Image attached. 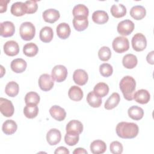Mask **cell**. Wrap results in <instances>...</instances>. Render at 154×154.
I'll use <instances>...</instances> for the list:
<instances>
[{
    "instance_id": "13",
    "label": "cell",
    "mask_w": 154,
    "mask_h": 154,
    "mask_svg": "<svg viewBox=\"0 0 154 154\" xmlns=\"http://www.w3.org/2000/svg\"><path fill=\"white\" fill-rule=\"evenodd\" d=\"M88 76L87 73L83 69H76L73 74L74 82L79 85H84L88 81Z\"/></svg>"
},
{
    "instance_id": "17",
    "label": "cell",
    "mask_w": 154,
    "mask_h": 154,
    "mask_svg": "<svg viewBox=\"0 0 154 154\" xmlns=\"http://www.w3.org/2000/svg\"><path fill=\"white\" fill-rule=\"evenodd\" d=\"M73 25L75 29L78 31H82L85 30L88 26V21L87 17H74L73 19Z\"/></svg>"
},
{
    "instance_id": "7",
    "label": "cell",
    "mask_w": 154,
    "mask_h": 154,
    "mask_svg": "<svg viewBox=\"0 0 154 154\" xmlns=\"http://www.w3.org/2000/svg\"><path fill=\"white\" fill-rule=\"evenodd\" d=\"M134 23L132 20L126 19L118 23L117 32L122 35H128L134 31Z\"/></svg>"
},
{
    "instance_id": "46",
    "label": "cell",
    "mask_w": 154,
    "mask_h": 154,
    "mask_svg": "<svg viewBox=\"0 0 154 154\" xmlns=\"http://www.w3.org/2000/svg\"><path fill=\"white\" fill-rule=\"evenodd\" d=\"M153 54H154V51H151L150 52H149L147 57H146V60L148 62V63L150 64H154V61H153Z\"/></svg>"
},
{
    "instance_id": "36",
    "label": "cell",
    "mask_w": 154,
    "mask_h": 154,
    "mask_svg": "<svg viewBox=\"0 0 154 154\" xmlns=\"http://www.w3.org/2000/svg\"><path fill=\"white\" fill-rule=\"evenodd\" d=\"M93 91L101 97L106 96L109 92V87L105 82H99L94 87Z\"/></svg>"
},
{
    "instance_id": "12",
    "label": "cell",
    "mask_w": 154,
    "mask_h": 154,
    "mask_svg": "<svg viewBox=\"0 0 154 154\" xmlns=\"http://www.w3.org/2000/svg\"><path fill=\"white\" fill-rule=\"evenodd\" d=\"M1 35L4 37H9L13 35L15 31V26L13 22L5 21L1 23Z\"/></svg>"
},
{
    "instance_id": "32",
    "label": "cell",
    "mask_w": 154,
    "mask_h": 154,
    "mask_svg": "<svg viewBox=\"0 0 154 154\" xmlns=\"http://www.w3.org/2000/svg\"><path fill=\"white\" fill-rule=\"evenodd\" d=\"M110 11L114 17L116 18H120L126 15V8L122 4H114L111 6Z\"/></svg>"
},
{
    "instance_id": "38",
    "label": "cell",
    "mask_w": 154,
    "mask_h": 154,
    "mask_svg": "<svg viewBox=\"0 0 154 154\" xmlns=\"http://www.w3.org/2000/svg\"><path fill=\"white\" fill-rule=\"evenodd\" d=\"M39 95L34 91H30L26 93L25 96V102L26 104H35L37 105L40 102Z\"/></svg>"
},
{
    "instance_id": "33",
    "label": "cell",
    "mask_w": 154,
    "mask_h": 154,
    "mask_svg": "<svg viewBox=\"0 0 154 154\" xmlns=\"http://www.w3.org/2000/svg\"><path fill=\"white\" fill-rule=\"evenodd\" d=\"M38 113V108L35 104H26L23 109V114L28 119L35 118Z\"/></svg>"
},
{
    "instance_id": "45",
    "label": "cell",
    "mask_w": 154,
    "mask_h": 154,
    "mask_svg": "<svg viewBox=\"0 0 154 154\" xmlns=\"http://www.w3.org/2000/svg\"><path fill=\"white\" fill-rule=\"evenodd\" d=\"M70 152L69 151V150L63 146H60L58 147V148L56 149V150L54 152L55 154H57V153H65V154H69Z\"/></svg>"
},
{
    "instance_id": "35",
    "label": "cell",
    "mask_w": 154,
    "mask_h": 154,
    "mask_svg": "<svg viewBox=\"0 0 154 154\" xmlns=\"http://www.w3.org/2000/svg\"><path fill=\"white\" fill-rule=\"evenodd\" d=\"M38 48L34 43H28L24 45L23 48V54L29 57H32L36 55L38 53Z\"/></svg>"
},
{
    "instance_id": "20",
    "label": "cell",
    "mask_w": 154,
    "mask_h": 154,
    "mask_svg": "<svg viewBox=\"0 0 154 154\" xmlns=\"http://www.w3.org/2000/svg\"><path fill=\"white\" fill-rule=\"evenodd\" d=\"M57 34L59 38L61 39L67 38L71 32V29L69 24L65 22L60 23L57 26Z\"/></svg>"
},
{
    "instance_id": "42",
    "label": "cell",
    "mask_w": 154,
    "mask_h": 154,
    "mask_svg": "<svg viewBox=\"0 0 154 154\" xmlns=\"http://www.w3.org/2000/svg\"><path fill=\"white\" fill-rule=\"evenodd\" d=\"M26 7V13L27 14H32L37 11L38 5L35 1H27L25 2Z\"/></svg>"
},
{
    "instance_id": "11",
    "label": "cell",
    "mask_w": 154,
    "mask_h": 154,
    "mask_svg": "<svg viewBox=\"0 0 154 154\" xmlns=\"http://www.w3.org/2000/svg\"><path fill=\"white\" fill-rule=\"evenodd\" d=\"M4 52L8 56H15L19 52V46L18 43L14 40L7 42L4 45Z\"/></svg>"
},
{
    "instance_id": "5",
    "label": "cell",
    "mask_w": 154,
    "mask_h": 154,
    "mask_svg": "<svg viewBox=\"0 0 154 154\" xmlns=\"http://www.w3.org/2000/svg\"><path fill=\"white\" fill-rule=\"evenodd\" d=\"M132 46L134 50L140 52L146 49L147 46L146 38L141 33L135 34L132 38Z\"/></svg>"
},
{
    "instance_id": "21",
    "label": "cell",
    "mask_w": 154,
    "mask_h": 154,
    "mask_svg": "<svg viewBox=\"0 0 154 154\" xmlns=\"http://www.w3.org/2000/svg\"><path fill=\"white\" fill-rule=\"evenodd\" d=\"M106 150L105 143L100 140L93 141L90 144V150L93 154L103 153Z\"/></svg>"
},
{
    "instance_id": "15",
    "label": "cell",
    "mask_w": 154,
    "mask_h": 154,
    "mask_svg": "<svg viewBox=\"0 0 154 154\" xmlns=\"http://www.w3.org/2000/svg\"><path fill=\"white\" fill-rule=\"evenodd\" d=\"M51 116L56 120L61 122L64 120L66 116L65 109L58 105H54L49 109Z\"/></svg>"
},
{
    "instance_id": "34",
    "label": "cell",
    "mask_w": 154,
    "mask_h": 154,
    "mask_svg": "<svg viewBox=\"0 0 154 154\" xmlns=\"http://www.w3.org/2000/svg\"><path fill=\"white\" fill-rule=\"evenodd\" d=\"M19 91V87L17 83L14 81H10L8 82L5 88V93L10 97L16 96Z\"/></svg>"
},
{
    "instance_id": "24",
    "label": "cell",
    "mask_w": 154,
    "mask_h": 154,
    "mask_svg": "<svg viewBox=\"0 0 154 154\" xmlns=\"http://www.w3.org/2000/svg\"><path fill=\"white\" fill-rule=\"evenodd\" d=\"M122 63L125 68L131 69L137 66L138 63V60L135 55L128 54L123 57Z\"/></svg>"
},
{
    "instance_id": "19",
    "label": "cell",
    "mask_w": 154,
    "mask_h": 154,
    "mask_svg": "<svg viewBox=\"0 0 154 154\" xmlns=\"http://www.w3.org/2000/svg\"><path fill=\"white\" fill-rule=\"evenodd\" d=\"M27 63L22 58H16L11 62L10 67L11 70L17 73L24 72L26 68Z\"/></svg>"
},
{
    "instance_id": "2",
    "label": "cell",
    "mask_w": 154,
    "mask_h": 154,
    "mask_svg": "<svg viewBox=\"0 0 154 154\" xmlns=\"http://www.w3.org/2000/svg\"><path fill=\"white\" fill-rule=\"evenodd\" d=\"M119 86L125 99L129 101L134 99L136 82L133 77L131 76H124L120 80Z\"/></svg>"
},
{
    "instance_id": "27",
    "label": "cell",
    "mask_w": 154,
    "mask_h": 154,
    "mask_svg": "<svg viewBox=\"0 0 154 154\" xmlns=\"http://www.w3.org/2000/svg\"><path fill=\"white\" fill-rule=\"evenodd\" d=\"M11 13L16 16H22L26 13L25 2H16L12 4L11 7Z\"/></svg>"
},
{
    "instance_id": "37",
    "label": "cell",
    "mask_w": 154,
    "mask_h": 154,
    "mask_svg": "<svg viewBox=\"0 0 154 154\" xmlns=\"http://www.w3.org/2000/svg\"><path fill=\"white\" fill-rule=\"evenodd\" d=\"M89 13L88 8L84 4H78L75 5L72 11V14L74 17L85 16L88 17Z\"/></svg>"
},
{
    "instance_id": "25",
    "label": "cell",
    "mask_w": 154,
    "mask_h": 154,
    "mask_svg": "<svg viewBox=\"0 0 154 154\" xmlns=\"http://www.w3.org/2000/svg\"><path fill=\"white\" fill-rule=\"evenodd\" d=\"M120 100V97L119 94L117 93H113L106 100L104 107L106 109L108 110L112 109L118 105Z\"/></svg>"
},
{
    "instance_id": "6",
    "label": "cell",
    "mask_w": 154,
    "mask_h": 154,
    "mask_svg": "<svg viewBox=\"0 0 154 154\" xmlns=\"http://www.w3.org/2000/svg\"><path fill=\"white\" fill-rule=\"evenodd\" d=\"M67 76V68L63 65L54 66L51 72V76L54 80L58 82L64 81Z\"/></svg>"
},
{
    "instance_id": "39",
    "label": "cell",
    "mask_w": 154,
    "mask_h": 154,
    "mask_svg": "<svg viewBox=\"0 0 154 154\" xmlns=\"http://www.w3.org/2000/svg\"><path fill=\"white\" fill-rule=\"evenodd\" d=\"M79 140V134L75 133H70V132H66L64 136V141L65 143L70 146H73L76 145Z\"/></svg>"
},
{
    "instance_id": "28",
    "label": "cell",
    "mask_w": 154,
    "mask_h": 154,
    "mask_svg": "<svg viewBox=\"0 0 154 154\" xmlns=\"http://www.w3.org/2000/svg\"><path fill=\"white\" fill-rule=\"evenodd\" d=\"M40 39L44 43L50 42L54 36L53 30L50 26H45L40 31Z\"/></svg>"
},
{
    "instance_id": "30",
    "label": "cell",
    "mask_w": 154,
    "mask_h": 154,
    "mask_svg": "<svg viewBox=\"0 0 154 154\" xmlns=\"http://www.w3.org/2000/svg\"><path fill=\"white\" fill-rule=\"evenodd\" d=\"M17 129V125L16 123L13 120H5L2 126V130L3 132L6 135L13 134Z\"/></svg>"
},
{
    "instance_id": "4",
    "label": "cell",
    "mask_w": 154,
    "mask_h": 154,
    "mask_svg": "<svg viewBox=\"0 0 154 154\" xmlns=\"http://www.w3.org/2000/svg\"><path fill=\"white\" fill-rule=\"evenodd\" d=\"M112 48L117 53H123L127 51L129 48L128 39L123 36L116 37L112 42Z\"/></svg>"
},
{
    "instance_id": "3",
    "label": "cell",
    "mask_w": 154,
    "mask_h": 154,
    "mask_svg": "<svg viewBox=\"0 0 154 154\" xmlns=\"http://www.w3.org/2000/svg\"><path fill=\"white\" fill-rule=\"evenodd\" d=\"M19 34L23 40L25 41L31 40L35 36V28L30 22H23L19 28Z\"/></svg>"
},
{
    "instance_id": "22",
    "label": "cell",
    "mask_w": 154,
    "mask_h": 154,
    "mask_svg": "<svg viewBox=\"0 0 154 154\" xmlns=\"http://www.w3.org/2000/svg\"><path fill=\"white\" fill-rule=\"evenodd\" d=\"M109 16L108 13L103 10H97L92 14V20L97 24H103L108 22Z\"/></svg>"
},
{
    "instance_id": "31",
    "label": "cell",
    "mask_w": 154,
    "mask_h": 154,
    "mask_svg": "<svg viewBox=\"0 0 154 154\" xmlns=\"http://www.w3.org/2000/svg\"><path fill=\"white\" fill-rule=\"evenodd\" d=\"M101 97L97 95L93 91L88 93L87 96V102L93 108H98L102 104Z\"/></svg>"
},
{
    "instance_id": "16",
    "label": "cell",
    "mask_w": 154,
    "mask_h": 154,
    "mask_svg": "<svg viewBox=\"0 0 154 154\" xmlns=\"http://www.w3.org/2000/svg\"><path fill=\"white\" fill-rule=\"evenodd\" d=\"M135 100L141 104L147 103L150 99L149 92L144 89H141L137 91L134 94Z\"/></svg>"
},
{
    "instance_id": "43",
    "label": "cell",
    "mask_w": 154,
    "mask_h": 154,
    "mask_svg": "<svg viewBox=\"0 0 154 154\" xmlns=\"http://www.w3.org/2000/svg\"><path fill=\"white\" fill-rule=\"evenodd\" d=\"M109 149L110 152L113 154H120L123 152V150L122 144L117 141H112L110 144Z\"/></svg>"
},
{
    "instance_id": "9",
    "label": "cell",
    "mask_w": 154,
    "mask_h": 154,
    "mask_svg": "<svg viewBox=\"0 0 154 154\" xmlns=\"http://www.w3.org/2000/svg\"><path fill=\"white\" fill-rule=\"evenodd\" d=\"M0 111L1 113L7 117L13 116L14 111V108L12 102L7 99L0 98Z\"/></svg>"
},
{
    "instance_id": "40",
    "label": "cell",
    "mask_w": 154,
    "mask_h": 154,
    "mask_svg": "<svg viewBox=\"0 0 154 154\" xmlns=\"http://www.w3.org/2000/svg\"><path fill=\"white\" fill-rule=\"evenodd\" d=\"M111 56V51L109 47L103 46L98 51V57L101 61H108Z\"/></svg>"
},
{
    "instance_id": "41",
    "label": "cell",
    "mask_w": 154,
    "mask_h": 154,
    "mask_svg": "<svg viewBox=\"0 0 154 154\" xmlns=\"http://www.w3.org/2000/svg\"><path fill=\"white\" fill-rule=\"evenodd\" d=\"M99 72L102 76L104 77L110 76L113 72L112 66L108 63H103L99 66Z\"/></svg>"
},
{
    "instance_id": "26",
    "label": "cell",
    "mask_w": 154,
    "mask_h": 154,
    "mask_svg": "<svg viewBox=\"0 0 154 154\" xmlns=\"http://www.w3.org/2000/svg\"><path fill=\"white\" fill-rule=\"evenodd\" d=\"M128 113L129 117L135 120H140L144 116L143 109L141 107L136 105L131 106L128 110Z\"/></svg>"
},
{
    "instance_id": "14",
    "label": "cell",
    "mask_w": 154,
    "mask_h": 154,
    "mask_svg": "<svg viewBox=\"0 0 154 154\" xmlns=\"http://www.w3.org/2000/svg\"><path fill=\"white\" fill-rule=\"evenodd\" d=\"M60 17V12L54 8L46 10L43 13V18L44 20L50 23H53L57 21Z\"/></svg>"
},
{
    "instance_id": "1",
    "label": "cell",
    "mask_w": 154,
    "mask_h": 154,
    "mask_svg": "<svg viewBox=\"0 0 154 154\" xmlns=\"http://www.w3.org/2000/svg\"><path fill=\"white\" fill-rule=\"evenodd\" d=\"M117 135L124 139L134 138L138 134V125L135 123L122 122L117 124L116 129Z\"/></svg>"
},
{
    "instance_id": "29",
    "label": "cell",
    "mask_w": 154,
    "mask_h": 154,
    "mask_svg": "<svg viewBox=\"0 0 154 154\" xmlns=\"http://www.w3.org/2000/svg\"><path fill=\"white\" fill-rule=\"evenodd\" d=\"M68 95L71 100L79 101L83 97V91L80 87L76 85H73L69 88Z\"/></svg>"
},
{
    "instance_id": "47",
    "label": "cell",
    "mask_w": 154,
    "mask_h": 154,
    "mask_svg": "<svg viewBox=\"0 0 154 154\" xmlns=\"http://www.w3.org/2000/svg\"><path fill=\"white\" fill-rule=\"evenodd\" d=\"M73 153L74 154H82V153H87V152L85 149H84V148H76L75 149V150L73 152Z\"/></svg>"
},
{
    "instance_id": "18",
    "label": "cell",
    "mask_w": 154,
    "mask_h": 154,
    "mask_svg": "<svg viewBox=\"0 0 154 154\" xmlns=\"http://www.w3.org/2000/svg\"><path fill=\"white\" fill-rule=\"evenodd\" d=\"M66 132L75 133L80 134L83 131L82 123L77 120H72L70 121L66 125Z\"/></svg>"
},
{
    "instance_id": "8",
    "label": "cell",
    "mask_w": 154,
    "mask_h": 154,
    "mask_svg": "<svg viewBox=\"0 0 154 154\" xmlns=\"http://www.w3.org/2000/svg\"><path fill=\"white\" fill-rule=\"evenodd\" d=\"M54 82L52 76L47 73L42 74L38 79V85L40 89L44 91L51 90L54 87Z\"/></svg>"
},
{
    "instance_id": "48",
    "label": "cell",
    "mask_w": 154,
    "mask_h": 154,
    "mask_svg": "<svg viewBox=\"0 0 154 154\" xmlns=\"http://www.w3.org/2000/svg\"><path fill=\"white\" fill-rule=\"evenodd\" d=\"M1 77L2 78V76H3V75H4V73H5V70L4 69V67H3L2 66H1Z\"/></svg>"
},
{
    "instance_id": "23",
    "label": "cell",
    "mask_w": 154,
    "mask_h": 154,
    "mask_svg": "<svg viewBox=\"0 0 154 154\" xmlns=\"http://www.w3.org/2000/svg\"><path fill=\"white\" fill-rule=\"evenodd\" d=\"M146 14L145 8L142 5H135L130 10V15L135 20H141Z\"/></svg>"
},
{
    "instance_id": "10",
    "label": "cell",
    "mask_w": 154,
    "mask_h": 154,
    "mask_svg": "<svg viewBox=\"0 0 154 154\" xmlns=\"http://www.w3.org/2000/svg\"><path fill=\"white\" fill-rule=\"evenodd\" d=\"M61 138V134L59 130L55 128L51 129L46 134V140L51 146H54L60 143Z\"/></svg>"
},
{
    "instance_id": "44",
    "label": "cell",
    "mask_w": 154,
    "mask_h": 154,
    "mask_svg": "<svg viewBox=\"0 0 154 154\" xmlns=\"http://www.w3.org/2000/svg\"><path fill=\"white\" fill-rule=\"evenodd\" d=\"M10 2V1H0V13H4L6 11L7 8V4Z\"/></svg>"
}]
</instances>
